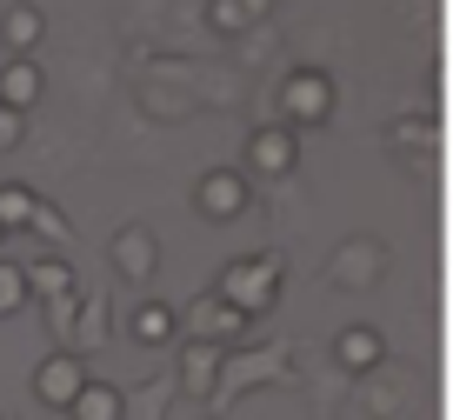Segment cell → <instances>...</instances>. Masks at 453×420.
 I'll return each instance as SVG.
<instances>
[{
	"label": "cell",
	"instance_id": "cell-1",
	"mask_svg": "<svg viewBox=\"0 0 453 420\" xmlns=\"http://www.w3.org/2000/svg\"><path fill=\"white\" fill-rule=\"evenodd\" d=\"M280 274H287L280 253H247V261H226L213 300H226L241 321H260V314L273 307V294H280Z\"/></svg>",
	"mask_w": 453,
	"mask_h": 420
},
{
	"label": "cell",
	"instance_id": "cell-2",
	"mask_svg": "<svg viewBox=\"0 0 453 420\" xmlns=\"http://www.w3.org/2000/svg\"><path fill=\"white\" fill-rule=\"evenodd\" d=\"M247 334V321L226 300H213V294H200V300H187V307H173V340H207V347H234V340Z\"/></svg>",
	"mask_w": 453,
	"mask_h": 420
},
{
	"label": "cell",
	"instance_id": "cell-3",
	"mask_svg": "<svg viewBox=\"0 0 453 420\" xmlns=\"http://www.w3.org/2000/svg\"><path fill=\"white\" fill-rule=\"evenodd\" d=\"M280 113H287L280 127H320V121H334V81H326L320 67L287 74V81H280Z\"/></svg>",
	"mask_w": 453,
	"mask_h": 420
},
{
	"label": "cell",
	"instance_id": "cell-4",
	"mask_svg": "<svg viewBox=\"0 0 453 420\" xmlns=\"http://www.w3.org/2000/svg\"><path fill=\"white\" fill-rule=\"evenodd\" d=\"M287 374V347H254V354H220V380H213V401H234V393L260 387V380Z\"/></svg>",
	"mask_w": 453,
	"mask_h": 420
},
{
	"label": "cell",
	"instance_id": "cell-5",
	"mask_svg": "<svg viewBox=\"0 0 453 420\" xmlns=\"http://www.w3.org/2000/svg\"><path fill=\"white\" fill-rule=\"evenodd\" d=\"M87 380H94V374H87V367H81V354H67V347H54L41 367H34V393H41L47 407H60V414L73 407V393H81Z\"/></svg>",
	"mask_w": 453,
	"mask_h": 420
},
{
	"label": "cell",
	"instance_id": "cell-6",
	"mask_svg": "<svg viewBox=\"0 0 453 420\" xmlns=\"http://www.w3.org/2000/svg\"><path fill=\"white\" fill-rule=\"evenodd\" d=\"M107 261H113V274L134 280V287H147V280L160 274V247H154V234H147V227H120V234H113V247H107Z\"/></svg>",
	"mask_w": 453,
	"mask_h": 420
},
{
	"label": "cell",
	"instance_id": "cell-7",
	"mask_svg": "<svg viewBox=\"0 0 453 420\" xmlns=\"http://www.w3.org/2000/svg\"><path fill=\"white\" fill-rule=\"evenodd\" d=\"M194 207H200V221H241L247 214V181L234 167H213L207 181L194 187Z\"/></svg>",
	"mask_w": 453,
	"mask_h": 420
},
{
	"label": "cell",
	"instance_id": "cell-8",
	"mask_svg": "<svg viewBox=\"0 0 453 420\" xmlns=\"http://www.w3.org/2000/svg\"><path fill=\"white\" fill-rule=\"evenodd\" d=\"M247 160H254V174L280 181V174H294V160H300V134H294V127H280V121H267L254 140H247Z\"/></svg>",
	"mask_w": 453,
	"mask_h": 420
},
{
	"label": "cell",
	"instance_id": "cell-9",
	"mask_svg": "<svg viewBox=\"0 0 453 420\" xmlns=\"http://www.w3.org/2000/svg\"><path fill=\"white\" fill-rule=\"evenodd\" d=\"M380 240H347V247L334 253V267H326V280L334 287H373V280L387 274V261H380Z\"/></svg>",
	"mask_w": 453,
	"mask_h": 420
},
{
	"label": "cell",
	"instance_id": "cell-10",
	"mask_svg": "<svg viewBox=\"0 0 453 420\" xmlns=\"http://www.w3.org/2000/svg\"><path fill=\"white\" fill-rule=\"evenodd\" d=\"M220 354H226V347L187 340V347H180V367H173V387H187L194 401H213V380H220Z\"/></svg>",
	"mask_w": 453,
	"mask_h": 420
},
{
	"label": "cell",
	"instance_id": "cell-11",
	"mask_svg": "<svg viewBox=\"0 0 453 420\" xmlns=\"http://www.w3.org/2000/svg\"><path fill=\"white\" fill-rule=\"evenodd\" d=\"M41 94H47V81H41V67H34V54L0 60V107H7V113H27Z\"/></svg>",
	"mask_w": 453,
	"mask_h": 420
},
{
	"label": "cell",
	"instance_id": "cell-12",
	"mask_svg": "<svg viewBox=\"0 0 453 420\" xmlns=\"http://www.w3.org/2000/svg\"><path fill=\"white\" fill-rule=\"evenodd\" d=\"M334 361L347 367V374H373V367L387 361V340L373 334V327H340L334 334Z\"/></svg>",
	"mask_w": 453,
	"mask_h": 420
},
{
	"label": "cell",
	"instance_id": "cell-13",
	"mask_svg": "<svg viewBox=\"0 0 453 420\" xmlns=\"http://www.w3.org/2000/svg\"><path fill=\"white\" fill-rule=\"evenodd\" d=\"M41 34H47V14L34 7V0H14V7L0 14V47H14V60L34 54V47H41Z\"/></svg>",
	"mask_w": 453,
	"mask_h": 420
},
{
	"label": "cell",
	"instance_id": "cell-14",
	"mask_svg": "<svg viewBox=\"0 0 453 420\" xmlns=\"http://www.w3.org/2000/svg\"><path fill=\"white\" fill-rule=\"evenodd\" d=\"M20 280H27V294H41V300L73 294V267L60 261V253H34V261L20 267Z\"/></svg>",
	"mask_w": 453,
	"mask_h": 420
},
{
	"label": "cell",
	"instance_id": "cell-15",
	"mask_svg": "<svg viewBox=\"0 0 453 420\" xmlns=\"http://www.w3.org/2000/svg\"><path fill=\"white\" fill-rule=\"evenodd\" d=\"M387 147H394V154L426 160V154L440 147V127H434V113H407V121H394V127H387Z\"/></svg>",
	"mask_w": 453,
	"mask_h": 420
},
{
	"label": "cell",
	"instance_id": "cell-16",
	"mask_svg": "<svg viewBox=\"0 0 453 420\" xmlns=\"http://www.w3.org/2000/svg\"><path fill=\"white\" fill-rule=\"evenodd\" d=\"M100 340H107V300L87 294L81 307H73V340H67V354H94Z\"/></svg>",
	"mask_w": 453,
	"mask_h": 420
},
{
	"label": "cell",
	"instance_id": "cell-17",
	"mask_svg": "<svg viewBox=\"0 0 453 420\" xmlns=\"http://www.w3.org/2000/svg\"><path fill=\"white\" fill-rule=\"evenodd\" d=\"M127 334L141 340V347H167V340H173V307H167V300H141L134 321H127Z\"/></svg>",
	"mask_w": 453,
	"mask_h": 420
},
{
	"label": "cell",
	"instance_id": "cell-18",
	"mask_svg": "<svg viewBox=\"0 0 453 420\" xmlns=\"http://www.w3.org/2000/svg\"><path fill=\"white\" fill-rule=\"evenodd\" d=\"M120 407H127V401H120V387H107V380H87V387L73 393L67 414H73V420H120Z\"/></svg>",
	"mask_w": 453,
	"mask_h": 420
},
{
	"label": "cell",
	"instance_id": "cell-19",
	"mask_svg": "<svg viewBox=\"0 0 453 420\" xmlns=\"http://www.w3.org/2000/svg\"><path fill=\"white\" fill-rule=\"evenodd\" d=\"M267 7H273V0H213V7H207V20H213L220 34H247L260 14H267Z\"/></svg>",
	"mask_w": 453,
	"mask_h": 420
},
{
	"label": "cell",
	"instance_id": "cell-20",
	"mask_svg": "<svg viewBox=\"0 0 453 420\" xmlns=\"http://www.w3.org/2000/svg\"><path fill=\"white\" fill-rule=\"evenodd\" d=\"M34 207H41V194H34V187H20V181H0V227H7V234H20Z\"/></svg>",
	"mask_w": 453,
	"mask_h": 420
},
{
	"label": "cell",
	"instance_id": "cell-21",
	"mask_svg": "<svg viewBox=\"0 0 453 420\" xmlns=\"http://www.w3.org/2000/svg\"><path fill=\"white\" fill-rule=\"evenodd\" d=\"M167 393H173V374H160L154 387L141 393L134 407H120V420H160V407H167Z\"/></svg>",
	"mask_w": 453,
	"mask_h": 420
},
{
	"label": "cell",
	"instance_id": "cell-22",
	"mask_svg": "<svg viewBox=\"0 0 453 420\" xmlns=\"http://www.w3.org/2000/svg\"><path fill=\"white\" fill-rule=\"evenodd\" d=\"M27 227H34V234H41V240H47V247H67V240H73V227H67V221H60V214H54V207H47V200H41V207H34V214H27Z\"/></svg>",
	"mask_w": 453,
	"mask_h": 420
},
{
	"label": "cell",
	"instance_id": "cell-23",
	"mask_svg": "<svg viewBox=\"0 0 453 420\" xmlns=\"http://www.w3.org/2000/svg\"><path fill=\"white\" fill-rule=\"evenodd\" d=\"M27 300V280H20V261H0V314H14Z\"/></svg>",
	"mask_w": 453,
	"mask_h": 420
},
{
	"label": "cell",
	"instance_id": "cell-24",
	"mask_svg": "<svg viewBox=\"0 0 453 420\" xmlns=\"http://www.w3.org/2000/svg\"><path fill=\"white\" fill-rule=\"evenodd\" d=\"M73 307H81V300H73V294L47 300V327H54V340H60V347H67V340H73Z\"/></svg>",
	"mask_w": 453,
	"mask_h": 420
},
{
	"label": "cell",
	"instance_id": "cell-25",
	"mask_svg": "<svg viewBox=\"0 0 453 420\" xmlns=\"http://www.w3.org/2000/svg\"><path fill=\"white\" fill-rule=\"evenodd\" d=\"M20 121H27V113H7V107H0V154L20 140Z\"/></svg>",
	"mask_w": 453,
	"mask_h": 420
},
{
	"label": "cell",
	"instance_id": "cell-26",
	"mask_svg": "<svg viewBox=\"0 0 453 420\" xmlns=\"http://www.w3.org/2000/svg\"><path fill=\"white\" fill-rule=\"evenodd\" d=\"M0 240H7V227H0Z\"/></svg>",
	"mask_w": 453,
	"mask_h": 420
},
{
	"label": "cell",
	"instance_id": "cell-27",
	"mask_svg": "<svg viewBox=\"0 0 453 420\" xmlns=\"http://www.w3.org/2000/svg\"><path fill=\"white\" fill-rule=\"evenodd\" d=\"M0 420H7V414H0Z\"/></svg>",
	"mask_w": 453,
	"mask_h": 420
}]
</instances>
